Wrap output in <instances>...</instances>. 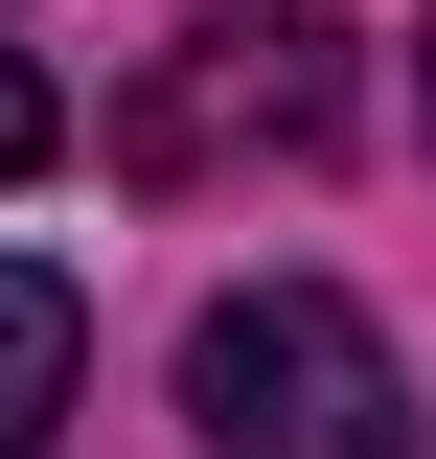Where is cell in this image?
I'll return each instance as SVG.
<instances>
[{"instance_id":"obj_1","label":"cell","mask_w":436,"mask_h":459,"mask_svg":"<svg viewBox=\"0 0 436 459\" xmlns=\"http://www.w3.org/2000/svg\"><path fill=\"white\" fill-rule=\"evenodd\" d=\"M184 437L207 459H414V368L344 276H230L184 322Z\"/></svg>"},{"instance_id":"obj_2","label":"cell","mask_w":436,"mask_h":459,"mask_svg":"<svg viewBox=\"0 0 436 459\" xmlns=\"http://www.w3.org/2000/svg\"><path fill=\"white\" fill-rule=\"evenodd\" d=\"M322 115H344V23H322V0H207V23H184V69L138 92V161L184 184V161H253V138L299 161Z\"/></svg>"},{"instance_id":"obj_3","label":"cell","mask_w":436,"mask_h":459,"mask_svg":"<svg viewBox=\"0 0 436 459\" xmlns=\"http://www.w3.org/2000/svg\"><path fill=\"white\" fill-rule=\"evenodd\" d=\"M69 391H92V299H69L47 253H0V459H47Z\"/></svg>"},{"instance_id":"obj_4","label":"cell","mask_w":436,"mask_h":459,"mask_svg":"<svg viewBox=\"0 0 436 459\" xmlns=\"http://www.w3.org/2000/svg\"><path fill=\"white\" fill-rule=\"evenodd\" d=\"M47 161H69V92H47L23 47H0V184H47Z\"/></svg>"},{"instance_id":"obj_5","label":"cell","mask_w":436,"mask_h":459,"mask_svg":"<svg viewBox=\"0 0 436 459\" xmlns=\"http://www.w3.org/2000/svg\"><path fill=\"white\" fill-rule=\"evenodd\" d=\"M414 138H436V47H414Z\"/></svg>"}]
</instances>
